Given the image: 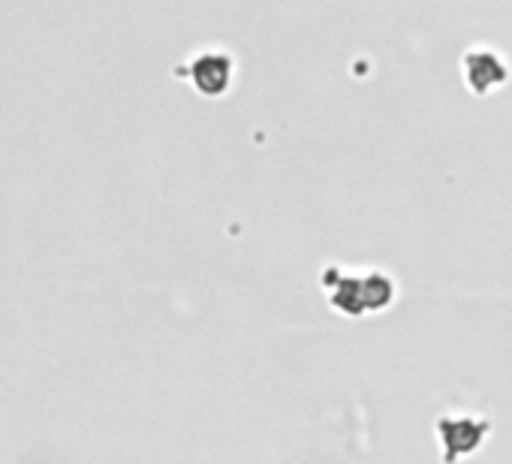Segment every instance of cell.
<instances>
[{
	"label": "cell",
	"mask_w": 512,
	"mask_h": 464,
	"mask_svg": "<svg viewBox=\"0 0 512 464\" xmlns=\"http://www.w3.org/2000/svg\"><path fill=\"white\" fill-rule=\"evenodd\" d=\"M464 73H467V82L476 94L482 91H491L494 85H500L506 79V67L503 61L494 58V52L488 49H476L464 58Z\"/></svg>",
	"instance_id": "cell-2"
},
{
	"label": "cell",
	"mask_w": 512,
	"mask_h": 464,
	"mask_svg": "<svg viewBox=\"0 0 512 464\" xmlns=\"http://www.w3.org/2000/svg\"><path fill=\"white\" fill-rule=\"evenodd\" d=\"M193 85L202 91V94H223L232 82V61L223 55V52H205L199 55L193 64Z\"/></svg>",
	"instance_id": "cell-1"
}]
</instances>
